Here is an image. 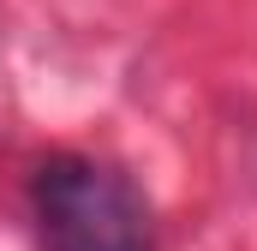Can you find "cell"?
Instances as JSON below:
<instances>
[{
    "label": "cell",
    "mask_w": 257,
    "mask_h": 251,
    "mask_svg": "<svg viewBox=\"0 0 257 251\" xmlns=\"http://www.w3.org/2000/svg\"><path fill=\"white\" fill-rule=\"evenodd\" d=\"M36 227L48 251H150V209L126 174L54 156L36 168Z\"/></svg>",
    "instance_id": "1"
}]
</instances>
